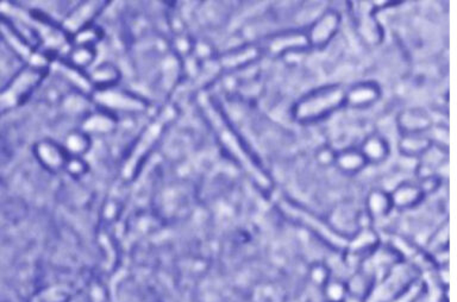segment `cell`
Instances as JSON below:
<instances>
[{"instance_id":"obj_1","label":"cell","mask_w":457,"mask_h":302,"mask_svg":"<svg viewBox=\"0 0 457 302\" xmlns=\"http://www.w3.org/2000/svg\"><path fill=\"white\" fill-rule=\"evenodd\" d=\"M39 81V73L31 70H23L13 78L9 86L0 91V117L22 104Z\"/></svg>"}]
</instances>
